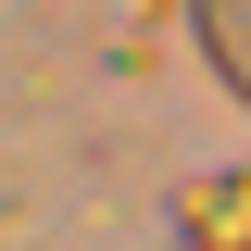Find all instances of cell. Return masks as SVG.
I'll return each mask as SVG.
<instances>
[{
  "label": "cell",
  "instance_id": "obj_1",
  "mask_svg": "<svg viewBox=\"0 0 251 251\" xmlns=\"http://www.w3.org/2000/svg\"><path fill=\"white\" fill-rule=\"evenodd\" d=\"M188 251H251V176H214V188H188Z\"/></svg>",
  "mask_w": 251,
  "mask_h": 251
}]
</instances>
